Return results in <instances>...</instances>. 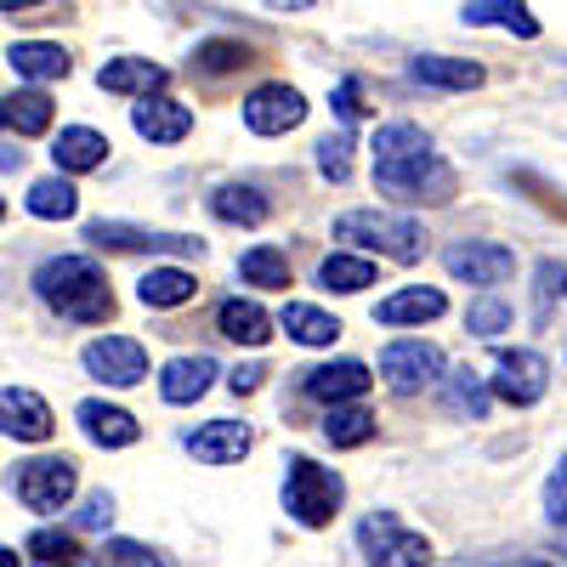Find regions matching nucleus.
<instances>
[{
	"mask_svg": "<svg viewBox=\"0 0 567 567\" xmlns=\"http://www.w3.org/2000/svg\"><path fill=\"white\" fill-rule=\"evenodd\" d=\"M374 182H381V194L403 199V205H449L454 199V176L449 165L437 159L432 136L409 120H392L374 131Z\"/></svg>",
	"mask_w": 567,
	"mask_h": 567,
	"instance_id": "obj_1",
	"label": "nucleus"
},
{
	"mask_svg": "<svg viewBox=\"0 0 567 567\" xmlns=\"http://www.w3.org/2000/svg\"><path fill=\"white\" fill-rule=\"evenodd\" d=\"M34 296L52 307L69 323H103L114 312L109 296V278L91 256H58V261H40L34 267Z\"/></svg>",
	"mask_w": 567,
	"mask_h": 567,
	"instance_id": "obj_2",
	"label": "nucleus"
},
{
	"mask_svg": "<svg viewBox=\"0 0 567 567\" xmlns=\"http://www.w3.org/2000/svg\"><path fill=\"white\" fill-rule=\"evenodd\" d=\"M341 499H347L341 471H329V465H318L307 454L284 460V511H290L301 528H329L336 511H341Z\"/></svg>",
	"mask_w": 567,
	"mask_h": 567,
	"instance_id": "obj_3",
	"label": "nucleus"
},
{
	"mask_svg": "<svg viewBox=\"0 0 567 567\" xmlns=\"http://www.w3.org/2000/svg\"><path fill=\"white\" fill-rule=\"evenodd\" d=\"M336 239L363 245V250H381L392 261H420L425 256V227L409 221V216H392V210H347L336 221Z\"/></svg>",
	"mask_w": 567,
	"mask_h": 567,
	"instance_id": "obj_4",
	"label": "nucleus"
},
{
	"mask_svg": "<svg viewBox=\"0 0 567 567\" xmlns=\"http://www.w3.org/2000/svg\"><path fill=\"white\" fill-rule=\"evenodd\" d=\"M358 550L369 567H432V539L403 528L392 511H369L358 523Z\"/></svg>",
	"mask_w": 567,
	"mask_h": 567,
	"instance_id": "obj_5",
	"label": "nucleus"
},
{
	"mask_svg": "<svg viewBox=\"0 0 567 567\" xmlns=\"http://www.w3.org/2000/svg\"><path fill=\"white\" fill-rule=\"evenodd\" d=\"M74 488H80V465L69 454H40V460H23L18 465V499L34 516L63 511L74 499Z\"/></svg>",
	"mask_w": 567,
	"mask_h": 567,
	"instance_id": "obj_6",
	"label": "nucleus"
},
{
	"mask_svg": "<svg viewBox=\"0 0 567 567\" xmlns=\"http://www.w3.org/2000/svg\"><path fill=\"white\" fill-rule=\"evenodd\" d=\"M85 374L91 381H103V386H136V381H148V347L131 341V336H103V341H91L80 352Z\"/></svg>",
	"mask_w": 567,
	"mask_h": 567,
	"instance_id": "obj_7",
	"label": "nucleus"
},
{
	"mask_svg": "<svg viewBox=\"0 0 567 567\" xmlns=\"http://www.w3.org/2000/svg\"><path fill=\"white\" fill-rule=\"evenodd\" d=\"M381 374H386V386L398 398H414L425 386H437L443 381V352L432 341H392L381 352Z\"/></svg>",
	"mask_w": 567,
	"mask_h": 567,
	"instance_id": "obj_8",
	"label": "nucleus"
},
{
	"mask_svg": "<svg viewBox=\"0 0 567 567\" xmlns=\"http://www.w3.org/2000/svg\"><path fill=\"white\" fill-rule=\"evenodd\" d=\"M301 120H307V97H301L296 85H284V80L256 85L250 97H245V125L256 136H284V131H296Z\"/></svg>",
	"mask_w": 567,
	"mask_h": 567,
	"instance_id": "obj_9",
	"label": "nucleus"
},
{
	"mask_svg": "<svg viewBox=\"0 0 567 567\" xmlns=\"http://www.w3.org/2000/svg\"><path fill=\"white\" fill-rule=\"evenodd\" d=\"M550 386V363L539 352H499V374H494V392L511 403V409H528L539 403Z\"/></svg>",
	"mask_w": 567,
	"mask_h": 567,
	"instance_id": "obj_10",
	"label": "nucleus"
},
{
	"mask_svg": "<svg viewBox=\"0 0 567 567\" xmlns=\"http://www.w3.org/2000/svg\"><path fill=\"white\" fill-rule=\"evenodd\" d=\"M449 272L454 278H465V284H477V290H494V284H505L511 278V267H516V250L511 245H454L449 256Z\"/></svg>",
	"mask_w": 567,
	"mask_h": 567,
	"instance_id": "obj_11",
	"label": "nucleus"
},
{
	"mask_svg": "<svg viewBox=\"0 0 567 567\" xmlns=\"http://www.w3.org/2000/svg\"><path fill=\"white\" fill-rule=\"evenodd\" d=\"M301 392L318 398V403H352L369 392V369L358 358H336V363H318V369H301Z\"/></svg>",
	"mask_w": 567,
	"mask_h": 567,
	"instance_id": "obj_12",
	"label": "nucleus"
},
{
	"mask_svg": "<svg viewBox=\"0 0 567 567\" xmlns=\"http://www.w3.org/2000/svg\"><path fill=\"white\" fill-rule=\"evenodd\" d=\"M250 425L245 420H205L199 432H187V454H194L199 465H233L250 454Z\"/></svg>",
	"mask_w": 567,
	"mask_h": 567,
	"instance_id": "obj_13",
	"label": "nucleus"
},
{
	"mask_svg": "<svg viewBox=\"0 0 567 567\" xmlns=\"http://www.w3.org/2000/svg\"><path fill=\"white\" fill-rule=\"evenodd\" d=\"M74 420H80V432L97 443V449H131V443L142 437L136 414H125L120 403H103V398H85V403L74 409Z\"/></svg>",
	"mask_w": 567,
	"mask_h": 567,
	"instance_id": "obj_14",
	"label": "nucleus"
},
{
	"mask_svg": "<svg viewBox=\"0 0 567 567\" xmlns=\"http://www.w3.org/2000/svg\"><path fill=\"white\" fill-rule=\"evenodd\" d=\"M131 125H136V136H148V142H159V148H171V142H182L187 131H194V114H187V103H171V97H136V109H131Z\"/></svg>",
	"mask_w": 567,
	"mask_h": 567,
	"instance_id": "obj_15",
	"label": "nucleus"
},
{
	"mask_svg": "<svg viewBox=\"0 0 567 567\" xmlns=\"http://www.w3.org/2000/svg\"><path fill=\"white\" fill-rule=\"evenodd\" d=\"M216 358H205V352H194V358H171L165 363V374H159V398L165 403H199L210 386H216Z\"/></svg>",
	"mask_w": 567,
	"mask_h": 567,
	"instance_id": "obj_16",
	"label": "nucleus"
},
{
	"mask_svg": "<svg viewBox=\"0 0 567 567\" xmlns=\"http://www.w3.org/2000/svg\"><path fill=\"white\" fill-rule=\"evenodd\" d=\"M0 425H7V437H18V443H45L52 437V409H45L29 386H7V398H0Z\"/></svg>",
	"mask_w": 567,
	"mask_h": 567,
	"instance_id": "obj_17",
	"label": "nucleus"
},
{
	"mask_svg": "<svg viewBox=\"0 0 567 567\" xmlns=\"http://www.w3.org/2000/svg\"><path fill=\"white\" fill-rule=\"evenodd\" d=\"M85 239H91V245H109V250H194V256H199V239L148 233V227H131V221H91Z\"/></svg>",
	"mask_w": 567,
	"mask_h": 567,
	"instance_id": "obj_18",
	"label": "nucleus"
},
{
	"mask_svg": "<svg viewBox=\"0 0 567 567\" xmlns=\"http://www.w3.org/2000/svg\"><path fill=\"white\" fill-rule=\"evenodd\" d=\"M52 159H58V171H69V176L97 171V165L109 159V136L91 131V125H63L58 142H52Z\"/></svg>",
	"mask_w": 567,
	"mask_h": 567,
	"instance_id": "obj_19",
	"label": "nucleus"
},
{
	"mask_svg": "<svg viewBox=\"0 0 567 567\" xmlns=\"http://www.w3.org/2000/svg\"><path fill=\"white\" fill-rule=\"evenodd\" d=\"M409 80H414V85H432V91H471V85H483V69L465 63V58L420 52V58L409 63Z\"/></svg>",
	"mask_w": 567,
	"mask_h": 567,
	"instance_id": "obj_20",
	"label": "nucleus"
},
{
	"mask_svg": "<svg viewBox=\"0 0 567 567\" xmlns=\"http://www.w3.org/2000/svg\"><path fill=\"white\" fill-rule=\"evenodd\" d=\"M97 85L109 91V97H148V91L165 85V69L148 63V58H114V63H103Z\"/></svg>",
	"mask_w": 567,
	"mask_h": 567,
	"instance_id": "obj_21",
	"label": "nucleus"
},
{
	"mask_svg": "<svg viewBox=\"0 0 567 567\" xmlns=\"http://www.w3.org/2000/svg\"><path fill=\"white\" fill-rule=\"evenodd\" d=\"M278 323H284V336L301 341V347H336V336H341V318L323 312V307H307V301H290Z\"/></svg>",
	"mask_w": 567,
	"mask_h": 567,
	"instance_id": "obj_22",
	"label": "nucleus"
},
{
	"mask_svg": "<svg viewBox=\"0 0 567 567\" xmlns=\"http://www.w3.org/2000/svg\"><path fill=\"white\" fill-rule=\"evenodd\" d=\"M465 23H494V29H511V34H523V40H534L539 34V18L528 12V0H465V12H460Z\"/></svg>",
	"mask_w": 567,
	"mask_h": 567,
	"instance_id": "obj_23",
	"label": "nucleus"
},
{
	"mask_svg": "<svg viewBox=\"0 0 567 567\" xmlns=\"http://www.w3.org/2000/svg\"><path fill=\"white\" fill-rule=\"evenodd\" d=\"M7 63L23 80H63L69 74V52L52 45V40H18V45H7Z\"/></svg>",
	"mask_w": 567,
	"mask_h": 567,
	"instance_id": "obj_24",
	"label": "nucleus"
},
{
	"mask_svg": "<svg viewBox=\"0 0 567 567\" xmlns=\"http://www.w3.org/2000/svg\"><path fill=\"white\" fill-rule=\"evenodd\" d=\"M216 329L227 341H239V347H267V336H272V318L256 307V301H221V312H216Z\"/></svg>",
	"mask_w": 567,
	"mask_h": 567,
	"instance_id": "obj_25",
	"label": "nucleus"
},
{
	"mask_svg": "<svg viewBox=\"0 0 567 567\" xmlns=\"http://www.w3.org/2000/svg\"><path fill=\"white\" fill-rule=\"evenodd\" d=\"M199 296V284L187 267H148V278L136 284V301L142 307H182V301H194Z\"/></svg>",
	"mask_w": 567,
	"mask_h": 567,
	"instance_id": "obj_26",
	"label": "nucleus"
},
{
	"mask_svg": "<svg viewBox=\"0 0 567 567\" xmlns=\"http://www.w3.org/2000/svg\"><path fill=\"white\" fill-rule=\"evenodd\" d=\"M443 312H449V296L443 290H398V296H386L381 307H374V318H381V323H432Z\"/></svg>",
	"mask_w": 567,
	"mask_h": 567,
	"instance_id": "obj_27",
	"label": "nucleus"
},
{
	"mask_svg": "<svg viewBox=\"0 0 567 567\" xmlns=\"http://www.w3.org/2000/svg\"><path fill=\"white\" fill-rule=\"evenodd\" d=\"M443 409L449 414H465V420H483L488 414V386L477 369H454L443 374Z\"/></svg>",
	"mask_w": 567,
	"mask_h": 567,
	"instance_id": "obj_28",
	"label": "nucleus"
},
{
	"mask_svg": "<svg viewBox=\"0 0 567 567\" xmlns=\"http://www.w3.org/2000/svg\"><path fill=\"white\" fill-rule=\"evenodd\" d=\"M210 210H216L221 221H239V227H261V221H267V199L256 194V187H245V182L216 187V194H210Z\"/></svg>",
	"mask_w": 567,
	"mask_h": 567,
	"instance_id": "obj_29",
	"label": "nucleus"
},
{
	"mask_svg": "<svg viewBox=\"0 0 567 567\" xmlns=\"http://www.w3.org/2000/svg\"><path fill=\"white\" fill-rule=\"evenodd\" d=\"M318 284L336 290V296H358V290H369V284H381V278H374V267L363 256H323L318 261Z\"/></svg>",
	"mask_w": 567,
	"mask_h": 567,
	"instance_id": "obj_30",
	"label": "nucleus"
},
{
	"mask_svg": "<svg viewBox=\"0 0 567 567\" xmlns=\"http://www.w3.org/2000/svg\"><path fill=\"white\" fill-rule=\"evenodd\" d=\"M0 120H7V131H18V136H40L45 125H52V103H45V91H7Z\"/></svg>",
	"mask_w": 567,
	"mask_h": 567,
	"instance_id": "obj_31",
	"label": "nucleus"
},
{
	"mask_svg": "<svg viewBox=\"0 0 567 567\" xmlns=\"http://www.w3.org/2000/svg\"><path fill=\"white\" fill-rule=\"evenodd\" d=\"M74 210H80L74 182L45 176V182H34V187H29V216H40V221H69Z\"/></svg>",
	"mask_w": 567,
	"mask_h": 567,
	"instance_id": "obj_32",
	"label": "nucleus"
},
{
	"mask_svg": "<svg viewBox=\"0 0 567 567\" xmlns=\"http://www.w3.org/2000/svg\"><path fill=\"white\" fill-rule=\"evenodd\" d=\"M239 278L256 284V290H284V284H290V261H284V250H272V245H256V250L239 256Z\"/></svg>",
	"mask_w": 567,
	"mask_h": 567,
	"instance_id": "obj_33",
	"label": "nucleus"
},
{
	"mask_svg": "<svg viewBox=\"0 0 567 567\" xmlns=\"http://www.w3.org/2000/svg\"><path fill=\"white\" fill-rule=\"evenodd\" d=\"M323 437L336 443V449H358V443H369L374 437V414L369 409H329L323 414Z\"/></svg>",
	"mask_w": 567,
	"mask_h": 567,
	"instance_id": "obj_34",
	"label": "nucleus"
},
{
	"mask_svg": "<svg viewBox=\"0 0 567 567\" xmlns=\"http://www.w3.org/2000/svg\"><path fill=\"white\" fill-rule=\"evenodd\" d=\"M245 63H250V52L239 40H199V52H194V74H233Z\"/></svg>",
	"mask_w": 567,
	"mask_h": 567,
	"instance_id": "obj_35",
	"label": "nucleus"
},
{
	"mask_svg": "<svg viewBox=\"0 0 567 567\" xmlns=\"http://www.w3.org/2000/svg\"><path fill=\"white\" fill-rule=\"evenodd\" d=\"M465 329H471V336H483V341L505 336V329H511V301H499V296L471 301V307H465Z\"/></svg>",
	"mask_w": 567,
	"mask_h": 567,
	"instance_id": "obj_36",
	"label": "nucleus"
},
{
	"mask_svg": "<svg viewBox=\"0 0 567 567\" xmlns=\"http://www.w3.org/2000/svg\"><path fill=\"white\" fill-rule=\"evenodd\" d=\"M97 567H171L159 550H148L142 539H109L97 550Z\"/></svg>",
	"mask_w": 567,
	"mask_h": 567,
	"instance_id": "obj_37",
	"label": "nucleus"
},
{
	"mask_svg": "<svg viewBox=\"0 0 567 567\" xmlns=\"http://www.w3.org/2000/svg\"><path fill=\"white\" fill-rule=\"evenodd\" d=\"M29 550L40 556L34 567H85L80 550H74V539H69V534H52V528H40V534L29 539Z\"/></svg>",
	"mask_w": 567,
	"mask_h": 567,
	"instance_id": "obj_38",
	"label": "nucleus"
},
{
	"mask_svg": "<svg viewBox=\"0 0 567 567\" xmlns=\"http://www.w3.org/2000/svg\"><path fill=\"white\" fill-rule=\"evenodd\" d=\"M318 171H323L329 182H347V176H352V136H347V131H336V136L318 142Z\"/></svg>",
	"mask_w": 567,
	"mask_h": 567,
	"instance_id": "obj_39",
	"label": "nucleus"
},
{
	"mask_svg": "<svg viewBox=\"0 0 567 567\" xmlns=\"http://www.w3.org/2000/svg\"><path fill=\"white\" fill-rule=\"evenodd\" d=\"M545 516H550V528H567V454L556 460L550 483H545Z\"/></svg>",
	"mask_w": 567,
	"mask_h": 567,
	"instance_id": "obj_40",
	"label": "nucleus"
},
{
	"mask_svg": "<svg viewBox=\"0 0 567 567\" xmlns=\"http://www.w3.org/2000/svg\"><path fill=\"white\" fill-rule=\"evenodd\" d=\"M114 523V494H85V505H80V516H74V528H85V534H97V528H109Z\"/></svg>",
	"mask_w": 567,
	"mask_h": 567,
	"instance_id": "obj_41",
	"label": "nucleus"
},
{
	"mask_svg": "<svg viewBox=\"0 0 567 567\" xmlns=\"http://www.w3.org/2000/svg\"><path fill=\"white\" fill-rule=\"evenodd\" d=\"M534 296H539V318H545V312H550V301H556V296H567V267L539 261V290H534Z\"/></svg>",
	"mask_w": 567,
	"mask_h": 567,
	"instance_id": "obj_42",
	"label": "nucleus"
},
{
	"mask_svg": "<svg viewBox=\"0 0 567 567\" xmlns=\"http://www.w3.org/2000/svg\"><path fill=\"white\" fill-rule=\"evenodd\" d=\"M336 114H341L347 125L363 114V103H358V85H352V80H341V85H336Z\"/></svg>",
	"mask_w": 567,
	"mask_h": 567,
	"instance_id": "obj_43",
	"label": "nucleus"
},
{
	"mask_svg": "<svg viewBox=\"0 0 567 567\" xmlns=\"http://www.w3.org/2000/svg\"><path fill=\"white\" fill-rule=\"evenodd\" d=\"M261 374H267L261 363H245V369H233V374H227V386H233V392H256V386H261Z\"/></svg>",
	"mask_w": 567,
	"mask_h": 567,
	"instance_id": "obj_44",
	"label": "nucleus"
},
{
	"mask_svg": "<svg viewBox=\"0 0 567 567\" xmlns=\"http://www.w3.org/2000/svg\"><path fill=\"white\" fill-rule=\"evenodd\" d=\"M488 567H556V561H545V556H499Z\"/></svg>",
	"mask_w": 567,
	"mask_h": 567,
	"instance_id": "obj_45",
	"label": "nucleus"
},
{
	"mask_svg": "<svg viewBox=\"0 0 567 567\" xmlns=\"http://www.w3.org/2000/svg\"><path fill=\"white\" fill-rule=\"evenodd\" d=\"M7 12H29V7H45V0H0Z\"/></svg>",
	"mask_w": 567,
	"mask_h": 567,
	"instance_id": "obj_46",
	"label": "nucleus"
},
{
	"mask_svg": "<svg viewBox=\"0 0 567 567\" xmlns=\"http://www.w3.org/2000/svg\"><path fill=\"white\" fill-rule=\"evenodd\" d=\"M0 567H23V556H18V550L7 545V550H0Z\"/></svg>",
	"mask_w": 567,
	"mask_h": 567,
	"instance_id": "obj_47",
	"label": "nucleus"
}]
</instances>
